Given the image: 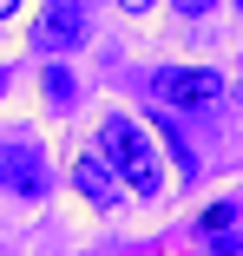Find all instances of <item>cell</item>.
<instances>
[{"label": "cell", "instance_id": "6da1fadb", "mask_svg": "<svg viewBox=\"0 0 243 256\" xmlns=\"http://www.w3.org/2000/svg\"><path fill=\"white\" fill-rule=\"evenodd\" d=\"M99 158L118 171V184L132 190V197H158L164 190V164H158V138L144 132L138 118H125V112H112L106 125H99Z\"/></svg>", "mask_w": 243, "mask_h": 256}, {"label": "cell", "instance_id": "7a4b0ae2", "mask_svg": "<svg viewBox=\"0 0 243 256\" xmlns=\"http://www.w3.org/2000/svg\"><path fill=\"white\" fill-rule=\"evenodd\" d=\"M92 33V14H86V0H40V20H33V53H79Z\"/></svg>", "mask_w": 243, "mask_h": 256}, {"label": "cell", "instance_id": "3957f363", "mask_svg": "<svg viewBox=\"0 0 243 256\" xmlns=\"http://www.w3.org/2000/svg\"><path fill=\"white\" fill-rule=\"evenodd\" d=\"M144 86H152L158 106H178V112H204V106L224 98V79L210 66H164V72H152Z\"/></svg>", "mask_w": 243, "mask_h": 256}, {"label": "cell", "instance_id": "277c9868", "mask_svg": "<svg viewBox=\"0 0 243 256\" xmlns=\"http://www.w3.org/2000/svg\"><path fill=\"white\" fill-rule=\"evenodd\" d=\"M0 190L46 197V190H53V171H46L40 151H26V144H0Z\"/></svg>", "mask_w": 243, "mask_h": 256}, {"label": "cell", "instance_id": "5b68a950", "mask_svg": "<svg viewBox=\"0 0 243 256\" xmlns=\"http://www.w3.org/2000/svg\"><path fill=\"white\" fill-rule=\"evenodd\" d=\"M72 190H79V197L92 204V210H112V204L125 197V184H118V171H112V164L99 158V151H86V158L72 164Z\"/></svg>", "mask_w": 243, "mask_h": 256}, {"label": "cell", "instance_id": "8992f818", "mask_svg": "<svg viewBox=\"0 0 243 256\" xmlns=\"http://www.w3.org/2000/svg\"><path fill=\"white\" fill-rule=\"evenodd\" d=\"M198 224H204V230H210V236H224V230H230V224H236V197H224V204H210V210H204V217H198Z\"/></svg>", "mask_w": 243, "mask_h": 256}, {"label": "cell", "instance_id": "52a82bcc", "mask_svg": "<svg viewBox=\"0 0 243 256\" xmlns=\"http://www.w3.org/2000/svg\"><path fill=\"white\" fill-rule=\"evenodd\" d=\"M46 92H53V106H72V72L53 66V72H46Z\"/></svg>", "mask_w": 243, "mask_h": 256}, {"label": "cell", "instance_id": "ba28073f", "mask_svg": "<svg viewBox=\"0 0 243 256\" xmlns=\"http://www.w3.org/2000/svg\"><path fill=\"white\" fill-rule=\"evenodd\" d=\"M217 7V0H178V14H190V20H198V14H210Z\"/></svg>", "mask_w": 243, "mask_h": 256}, {"label": "cell", "instance_id": "9c48e42d", "mask_svg": "<svg viewBox=\"0 0 243 256\" xmlns=\"http://www.w3.org/2000/svg\"><path fill=\"white\" fill-rule=\"evenodd\" d=\"M118 7H125V14H152L158 0H118Z\"/></svg>", "mask_w": 243, "mask_h": 256}, {"label": "cell", "instance_id": "30bf717a", "mask_svg": "<svg viewBox=\"0 0 243 256\" xmlns=\"http://www.w3.org/2000/svg\"><path fill=\"white\" fill-rule=\"evenodd\" d=\"M14 7H20V0H0V20H7V14H14Z\"/></svg>", "mask_w": 243, "mask_h": 256}]
</instances>
